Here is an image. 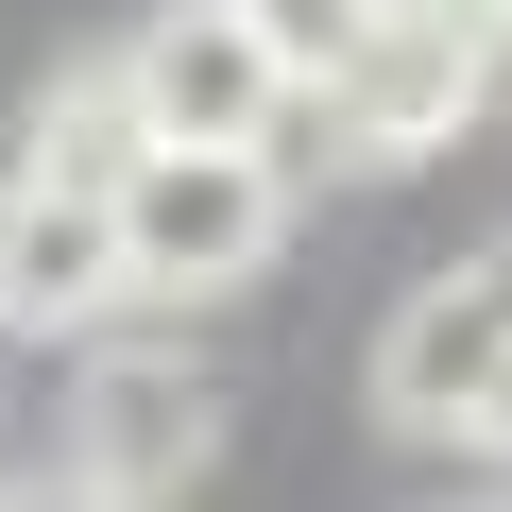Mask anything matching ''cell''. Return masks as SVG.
<instances>
[{
	"instance_id": "obj_6",
	"label": "cell",
	"mask_w": 512,
	"mask_h": 512,
	"mask_svg": "<svg viewBox=\"0 0 512 512\" xmlns=\"http://www.w3.org/2000/svg\"><path fill=\"white\" fill-rule=\"evenodd\" d=\"M137 291H120V222H103V188L86 171H18L0 188V342H86V325H120Z\"/></svg>"
},
{
	"instance_id": "obj_1",
	"label": "cell",
	"mask_w": 512,
	"mask_h": 512,
	"mask_svg": "<svg viewBox=\"0 0 512 512\" xmlns=\"http://www.w3.org/2000/svg\"><path fill=\"white\" fill-rule=\"evenodd\" d=\"M103 222H120L137 308H205L291 239V171H274V137H137L103 171Z\"/></svg>"
},
{
	"instance_id": "obj_5",
	"label": "cell",
	"mask_w": 512,
	"mask_h": 512,
	"mask_svg": "<svg viewBox=\"0 0 512 512\" xmlns=\"http://www.w3.org/2000/svg\"><path fill=\"white\" fill-rule=\"evenodd\" d=\"M495 376H512L495 256H478V274H427V291L376 325V427H410V444H478V461H495Z\"/></svg>"
},
{
	"instance_id": "obj_7",
	"label": "cell",
	"mask_w": 512,
	"mask_h": 512,
	"mask_svg": "<svg viewBox=\"0 0 512 512\" xmlns=\"http://www.w3.org/2000/svg\"><path fill=\"white\" fill-rule=\"evenodd\" d=\"M120 154H137V103H120V69H69V86L35 103V171H86V188H103Z\"/></svg>"
},
{
	"instance_id": "obj_3",
	"label": "cell",
	"mask_w": 512,
	"mask_h": 512,
	"mask_svg": "<svg viewBox=\"0 0 512 512\" xmlns=\"http://www.w3.org/2000/svg\"><path fill=\"white\" fill-rule=\"evenodd\" d=\"M86 342H103V325H86ZM205 461H222V393H205L188 342H103V359L69 376V495L154 512V495H188Z\"/></svg>"
},
{
	"instance_id": "obj_4",
	"label": "cell",
	"mask_w": 512,
	"mask_h": 512,
	"mask_svg": "<svg viewBox=\"0 0 512 512\" xmlns=\"http://www.w3.org/2000/svg\"><path fill=\"white\" fill-rule=\"evenodd\" d=\"M120 103H137V137H274V120H308L291 52L239 0H154L120 35Z\"/></svg>"
},
{
	"instance_id": "obj_2",
	"label": "cell",
	"mask_w": 512,
	"mask_h": 512,
	"mask_svg": "<svg viewBox=\"0 0 512 512\" xmlns=\"http://www.w3.org/2000/svg\"><path fill=\"white\" fill-rule=\"evenodd\" d=\"M478 86H495V0H376V18L342 35V69H308L342 171H410V154H444V137L478 120Z\"/></svg>"
},
{
	"instance_id": "obj_8",
	"label": "cell",
	"mask_w": 512,
	"mask_h": 512,
	"mask_svg": "<svg viewBox=\"0 0 512 512\" xmlns=\"http://www.w3.org/2000/svg\"><path fill=\"white\" fill-rule=\"evenodd\" d=\"M239 18L274 35V52H291V86H308V69H342V35L376 18V0H239Z\"/></svg>"
}]
</instances>
